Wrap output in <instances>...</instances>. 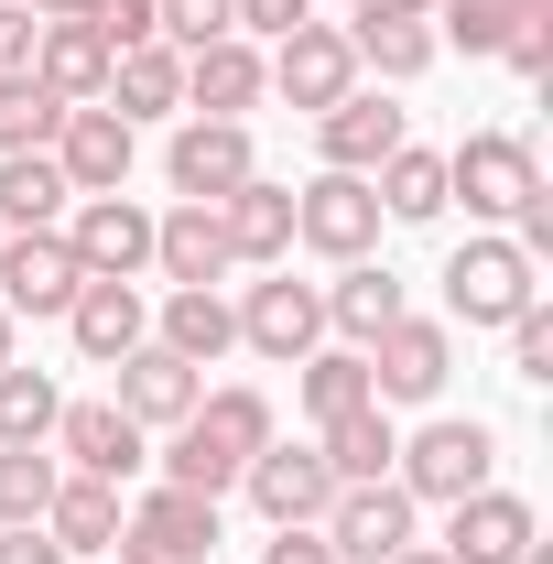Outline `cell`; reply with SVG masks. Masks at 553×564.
<instances>
[{
	"mask_svg": "<svg viewBox=\"0 0 553 564\" xmlns=\"http://www.w3.org/2000/svg\"><path fill=\"white\" fill-rule=\"evenodd\" d=\"M272 445V402L261 391H196V413L174 423V456H163V489H239V467Z\"/></svg>",
	"mask_w": 553,
	"mask_h": 564,
	"instance_id": "cell-1",
	"label": "cell"
},
{
	"mask_svg": "<svg viewBox=\"0 0 553 564\" xmlns=\"http://www.w3.org/2000/svg\"><path fill=\"white\" fill-rule=\"evenodd\" d=\"M445 196H467V217H521L543 196V163H532V141H510V131H467L445 152Z\"/></svg>",
	"mask_w": 553,
	"mask_h": 564,
	"instance_id": "cell-2",
	"label": "cell"
},
{
	"mask_svg": "<svg viewBox=\"0 0 553 564\" xmlns=\"http://www.w3.org/2000/svg\"><path fill=\"white\" fill-rule=\"evenodd\" d=\"M120 564H217V499L196 489H152L141 510H120Z\"/></svg>",
	"mask_w": 553,
	"mask_h": 564,
	"instance_id": "cell-3",
	"label": "cell"
},
{
	"mask_svg": "<svg viewBox=\"0 0 553 564\" xmlns=\"http://www.w3.org/2000/svg\"><path fill=\"white\" fill-rule=\"evenodd\" d=\"M315 532H326V554H337V564H391L402 543H413V489H402V478H358V489L326 499Z\"/></svg>",
	"mask_w": 553,
	"mask_h": 564,
	"instance_id": "cell-4",
	"label": "cell"
},
{
	"mask_svg": "<svg viewBox=\"0 0 553 564\" xmlns=\"http://www.w3.org/2000/svg\"><path fill=\"white\" fill-rule=\"evenodd\" d=\"M445 304H456L467 326H510L521 304H543V282H532V250H510V239H467V250L445 261Z\"/></svg>",
	"mask_w": 553,
	"mask_h": 564,
	"instance_id": "cell-5",
	"label": "cell"
},
{
	"mask_svg": "<svg viewBox=\"0 0 553 564\" xmlns=\"http://www.w3.org/2000/svg\"><path fill=\"white\" fill-rule=\"evenodd\" d=\"M488 456H499L488 423H423L391 467H402V489H413V499H445V510H456L467 489H488Z\"/></svg>",
	"mask_w": 553,
	"mask_h": 564,
	"instance_id": "cell-6",
	"label": "cell"
},
{
	"mask_svg": "<svg viewBox=\"0 0 553 564\" xmlns=\"http://www.w3.org/2000/svg\"><path fill=\"white\" fill-rule=\"evenodd\" d=\"M293 239L326 250V261H369V239H380V196H369V174H315V185L293 196Z\"/></svg>",
	"mask_w": 553,
	"mask_h": 564,
	"instance_id": "cell-7",
	"label": "cell"
},
{
	"mask_svg": "<svg viewBox=\"0 0 553 564\" xmlns=\"http://www.w3.org/2000/svg\"><path fill=\"white\" fill-rule=\"evenodd\" d=\"M66 250H76L87 282H141V272H152V217H141L131 196H76Z\"/></svg>",
	"mask_w": 553,
	"mask_h": 564,
	"instance_id": "cell-8",
	"label": "cell"
},
{
	"mask_svg": "<svg viewBox=\"0 0 553 564\" xmlns=\"http://www.w3.org/2000/svg\"><path fill=\"white\" fill-rule=\"evenodd\" d=\"M228 315H239V348L282 358V369H293V358L326 337V293H315V282H293V272H282V282H250Z\"/></svg>",
	"mask_w": 553,
	"mask_h": 564,
	"instance_id": "cell-9",
	"label": "cell"
},
{
	"mask_svg": "<svg viewBox=\"0 0 553 564\" xmlns=\"http://www.w3.org/2000/svg\"><path fill=\"white\" fill-rule=\"evenodd\" d=\"M358 358H369V402H434V391H445V369H456L445 326H423V315L380 326V337H369Z\"/></svg>",
	"mask_w": 553,
	"mask_h": 564,
	"instance_id": "cell-10",
	"label": "cell"
},
{
	"mask_svg": "<svg viewBox=\"0 0 553 564\" xmlns=\"http://www.w3.org/2000/svg\"><path fill=\"white\" fill-rule=\"evenodd\" d=\"M76 282L87 272H76V250L55 228H11V239H0V304H11V315H66Z\"/></svg>",
	"mask_w": 553,
	"mask_h": 564,
	"instance_id": "cell-11",
	"label": "cell"
},
{
	"mask_svg": "<svg viewBox=\"0 0 553 564\" xmlns=\"http://www.w3.org/2000/svg\"><path fill=\"white\" fill-rule=\"evenodd\" d=\"M163 174H174V196H185V207H217V196H228V185H250L261 163H250V131H239V120H185L174 152H163Z\"/></svg>",
	"mask_w": 553,
	"mask_h": 564,
	"instance_id": "cell-12",
	"label": "cell"
},
{
	"mask_svg": "<svg viewBox=\"0 0 553 564\" xmlns=\"http://www.w3.org/2000/svg\"><path fill=\"white\" fill-rule=\"evenodd\" d=\"M239 489L261 499V521H272V532H293V521H326L337 478H326V456H315V445H261V456L239 467Z\"/></svg>",
	"mask_w": 553,
	"mask_h": 564,
	"instance_id": "cell-13",
	"label": "cell"
},
{
	"mask_svg": "<svg viewBox=\"0 0 553 564\" xmlns=\"http://www.w3.org/2000/svg\"><path fill=\"white\" fill-rule=\"evenodd\" d=\"M261 76H272L293 109H337L347 87H358V55H347L337 22H293V33H282V55H272Z\"/></svg>",
	"mask_w": 553,
	"mask_h": 564,
	"instance_id": "cell-14",
	"label": "cell"
},
{
	"mask_svg": "<svg viewBox=\"0 0 553 564\" xmlns=\"http://www.w3.org/2000/svg\"><path fill=\"white\" fill-rule=\"evenodd\" d=\"M532 543H543V532H532V499H510V489H467L434 554H445V564H521Z\"/></svg>",
	"mask_w": 553,
	"mask_h": 564,
	"instance_id": "cell-15",
	"label": "cell"
},
{
	"mask_svg": "<svg viewBox=\"0 0 553 564\" xmlns=\"http://www.w3.org/2000/svg\"><path fill=\"white\" fill-rule=\"evenodd\" d=\"M109 369H120V391H109V402H120L141 434H152V423L174 434V423L196 413V391H207V369H185V358H174V348H152V337H141L131 358H109Z\"/></svg>",
	"mask_w": 553,
	"mask_h": 564,
	"instance_id": "cell-16",
	"label": "cell"
},
{
	"mask_svg": "<svg viewBox=\"0 0 553 564\" xmlns=\"http://www.w3.org/2000/svg\"><path fill=\"white\" fill-rule=\"evenodd\" d=\"M55 174H66L76 196H120V185H131V120H120V109H66Z\"/></svg>",
	"mask_w": 553,
	"mask_h": 564,
	"instance_id": "cell-17",
	"label": "cell"
},
{
	"mask_svg": "<svg viewBox=\"0 0 553 564\" xmlns=\"http://www.w3.org/2000/svg\"><path fill=\"white\" fill-rule=\"evenodd\" d=\"M315 141H326V174H380L402 152V109L369 98V87H347L337 109H315Z\"/></svg>",
	"mask_w": 553,
	"mask_h": 564,
	"instance_id": "cell-18",
	"label": "cell"
},
{
	"mask_svg": "<svg viewBox=\"0 0 553 564\" xmlns=\"http://www.w3.org/2000/svg\"><path fill=\"white\" fill-rule=\"evenodd\" d=\"M152 272L174 282V293H207V282L239 272V261H228V228H217V207H174V217H152Z\"/></svg>",
	"mask_w": 553,
	"mask_h": 564,
	"instance_id": "cell-19",
	"label": "cell"
},
{
	"mask_svg": "<svg viewBox=\"0 0 553 564\" xmlns=\"http://www.w3.org/2000/svg\"><path fill=\"white\" fill-rule=\"evenodd\" d=\"M55 445H66L76 478H109V489L141 467V423L120 413V402H66V413H55Z\"/></svg>",
	"mask_w": 553,
	"mask_h": 564,
	"instance_id": "cell-20",
	"label": "cell"
},
{
	"mask_svg": "<svg viewBox=\"0 0 553 564\" xmlns=\"http://www.w3.org/2000/svg\"><path fill=\"white\" fill-rule=\"evenodd\" d=\"M347 55L380 76H423L434 66V11H402V0H358V22H347Z\"/></svg>",
	"mask_w": 553,
	"mask_h": 564,
	"instance_id": "cell-21",
	"label": "cell"
},
{
	"mask_svg": "<svg viewBox=\"0 0 553 564\" xmlns=\"http://www.w3.org/2000/svg\"><path fill=\"white\" fill-rule=\"evenodd\" d=\"M66 326H76V348L109 369V358H131L141 337H152V304H141V282H76Z\"/></svg>",
	"mask_w": 553,
	"mask_h": 564,
	"instance_id": "cell-22",
	"label": "cell"
},
{
	"mask_svg": "<svg viewBox=\"0 0 553 564\" xmlns=\"http://www.w3.org/2000/svg\"><path fill=\"white\" fill-rule=\"evenodd\" d=\"M261 87H272V76H261V55H250V33H217V44L185 55V98H196V120H239Z\"/></svg>",
	"mask_w": 553,
	"mask_h": 564,
	"instance_id": "cell-23",
	"label": "cell"
},
{
	"mask_svg": "<svg viewBox=\"0 0 553 564\" xmlns=\"http://www.w3.org/2000/svg\"><path fill=\"white\" fill-rule=\"evenodd\" d=\"M217 228H228V261H282L293 250V185H228L217 196Z\"/></svg>",
	"mask_w": 553,
	"mask_h": 564,
	"instance_id": "cell-24",
	"label": "cell"
},
{
	"mask_svg": "<svg viewBox=\"0 0 553 564\" xmlns=\"http://www.w3.org/2000/svg\"><path fill=\"white\" fill-rule=\"evenodd\" d=\"M33 76H44L66 109L109 98V44H98V22H44V33H33Z\"/></svg>",
	"mask_w": 553,
	"mask_h": 564,
	"instance_id": "cell-25",
	"label": "cell"
},
{
	"mask_svg": "<svg viewBox=\"0 0 553 564\" xmlns=\"http://www.w3.org/2000/svg\"><path fill=\"white\" fill-rule=\"evenodd\" d=\"M152 348H174L185 369H207V358L239 348V315L217 304V282H207V293H163V326H152Z\"/></svg>",
	"mask_w": 553,
	"mask_h": 564,
	"instance_id": "cell-26",
	"label": "cell"
},
{
	"mask_svg": "<svg viewBox=\"0 0 553 564\" xmlns=\"http://www.w3.org/2000/svg\"><path fill=\"white\" fill-rule=\"evenodd\" d=\"M315 456H326V478H337V489H358V478H391L402 434H391V413H380V402H358V413L326 423V445H315Z\"/></svg>",
	"mask_w": 553,
	"mask_h": 564,
	"instance_id": "cell-27",
	"label": "cell"
},
{
	"mask_svg": "<svg viewBox=\"0 0 553 564\" xmlns=\"http://www.w3.org/2000/svg\"><path fill=\"white\" fill-rule=\"evenodd\" d=\"M185 98V55L152 33V44H131V55H109V109L120 120H152V109H174Z\"/></svg>",
	"mask_w": 553,
	"mask_h": 564,
	"instance_id": "cell-28",
	"label": "cell"
},
{
	"mask_svg": "<svg viewBox=\"0 0 553 564\" xmlns=\"http://www.w3.org/2000/svg\"><path fill=\"white\" fill-rule=\"evenodd\" d=\"M44 532H55L66 554H109V543H120V489L66 467V489H55V510H44Z\"/></svg>",
	"mask_w": 553,
	"mask_h": 564,
	"instance_id": "cell-29",
	"label": "cell"
},
{
	"mask_svg": "<svg viewBox=\"0 0 553 564\" xmlns=\"http://www.w3.org/2000/svg\"><path fill=\"white\" fill-rule=\"evenodd\" d=\"M55 207H76L55 152H0V228H55Z\"/></svg>",
	"mask_w": 553,
	"mask_h": 564,
	"instance_id": "cell-30",
	"label": "cell"
},
{
	"mask_svg": "<svg viewBox=\"0 0 553 564\" xmlns=\"http://www.w3.org/2000/svg\"><path fill=\"white\" fill-rule=\"evenodd\" d=\"M402 315H413V304H402V282L380 272V261H347V282L326 293V326H337V337H358V348H369L380 326H402Z\"/></svg>",
	"mask_w": 553,
	"mask_h": 564,
	"instance_id": "cell-31",
	"label": "cell"
},
{
	"mask_svg": "<svg viewBox=\"0 0 553 564\" xmlns=\"http://www.w3.org/2000/svg\"><path fill=\"white\" fill-rule=\"evenodd\" d=\"M369 196H380V217H413V228L445 217V152H413V141H402V152L369 174Z\"/></svg>",
	"mask_w": 553,
	"mask_h": 564,
	"instance_id": "cell-32",
	"label": "cell"
},
{
	"mask_svg": "<svg viewBox=\"0 0 553 564\" xmlns=\"http://www.w3.org/2000/svg\"><path fill=\"white\" fill-rule=\"evenodd\" d=\"M55 131H66V98L44 87V76H0V152H55Z\"/></svg>",
	"mask_w": 553,
	"mask_h": 564,
	"instance_id": "cell-33",
	"label": "cell"
},
{
	"mask_svg": "<svg viewBox=\"0 0 553 564\" xmlns=\"http://www.w3.org/2000/svg\"><path fill=\"white\" fill-rule=\"evenodd\" d=\"M293 369H304V413H315V423H337V413L369 402V358H358V348H304Z\"/></svg>",
	"mask_w": 553,
	"mask_h": 564,
	"instance_id": "cell-34",
	"label": "cell"
},
{
	"mask_svg": "<svg viewBox=\"0 0 553 564\" xmlns=\"http://www.w3.org/2000/svg\"><path fill=\"white\" fill-rule=\"evenodd\" d=\"M55 413H66V391H55L44 369H22V358H11V369H0V445H44Z\"/></svg>",
	"mask_w": 553,
	"mask_h": 564,
	"instance_id": "cell-35",
	"label": "cell"
},
{
	"mask_svg": "<svg viewBox=\"0 0 553 564\" xmlns=\"http://www.w3.org/2000/svg\"><path fill=\"white\" fill-rule=\"evenodd\" d=\"M55 489H66V467L44 445H0V521H44Z\"/></svg>",
	"mask_w": 553,
	"mask_h": 564,
	"instance_id": "cell-36",
	"label": "cell"
},
{
	"mask_svg": "<svg viewBox=\"0 0 553 564\" xmlns=\"http://www.w3.org/2000/svg\"><path fill=\"white\" fill-rule=\"evenodd\" d=\"M434 11H445V33H456L467 55H499L510 22H532V11H553V0H434Z\"/></svg>",
	"mask_w": 553,
	"mask_h": 564,
	"instance_id": "cell-37",
	"label": "cell"
},
{
	"mask_svg": "<svg viewBox=\"0 0 553 564\" xmlns=\"http://www.w3.org/2000/svg\"><path fill=\"white\" fill-rule=\"evenodd\" d=\"M152 33H163L174 55H196V44L239 33V22H228V0H152Z\"/></svg>",
	"mask_w": 553,
	"mask_h": 564,
	"instance_id": "cell-38",
	"label": "cell"
},
{
	"mask_svg": "<svg viewBox=\"0 0 553 564\" xmlns=\"http://www.w3.org/2000/svg\"><path fill=\"white\" fill-rule=\"evenodd\" d=\"M510 369H521V380H553V315H543V304L510 315Z\"/></svg>",
	"mask_w": 553,
	"mask_h": 564,
	"instance_id": "cell-39",
	"label": "cell"
},
{
	"mask_svg": "<svg viewBox=\"0 0 553 564\" xmlns=\"http://www.w3.org/2000/svg\"><path fill=\"white\" fill-rule=\"evenodd\" d=\"M87 22H98V44H109V55H131V44H152V0H98Z\"/></svg>",
	"mask_w": 553,
	"mask_h": 564,
	"instance_id": "cell-40",
	"label": "cell"
},
{
	"mask_svg": "<svg viewBox=\"0 0 553 564\" xmlns=\"http://www.w3.org/2000/svg\"><path fill=\"white\" fill-rule=\"evenodd\" d=\"M0 564H76L44 521H0Z\"/></svg>",
	"mask_w": 553,
	"mask_h": 564,
	"instance_id": "cell-41",
	"label": "cell"
},
{
	"mask_svg": "<svg viewBox=\"0 0 553 564\" xmlns=\"http://www.w3.org/2000/svg\"><path fill=\"white\" fill-rule=\"evenodd\" d=\"M521 76H553V11H532V22H510V44H499Z\"/></svg>",
	"mask_w": 553,
	"mask_h": 564,
	"instance_id": "cell-42",
	"label": "cell"
},
{
	"mask_svg": "<svg viewBox=\"0 0 553 564\" xmlns=\"http://www.w3.org/2000/svg\"><path fill=\"white\" fill-rule=\"evenodd\" d=\"M228 22L239 33H293V22H315V0H228Z\"/></svg>",
	"mask_w": 553,
	"mask_h": 564,
	"instance_id": "cell-43",
	"label": "cell"
},
{
	"mask_svg": "<svg viewBox=\"0 0 553 564\" xmlns=\"http://www.w3.org/2000/svg\"><path fill=\"white\" fill-rule=\"evenodd\" d=\"M33 33H44V22H33L22 0H0V76H22V66H33Z\"/></svg>",
	"mask_w": 553,
	"mask_h": 564,
	"instance_id": "cell-44",
	"label": "cell"
},
{
	"mask_svg": "<svg viewBox=\"0 0 553 564\" xmlns=\"http://www.w3.org/2000/svg\"><path fill=\"white\" fill-rule=\"evenodd\" d=\"M261 564H337V554H326V532H315V521H293V532L261 543Z\"/></svg>",
	"mask_w": 553,
	"mask_h": 564,
	"instance_id": "cell-45",
	"label": "cell"
},
{
	"mask_svg": "<svg viewBox=\"0 0 553 564\" xmlns=\"http://www.w3.org/2000/svg\"><path fill=\"white\" fill-rule=\"evenodd\" d=\"M33 11H44V22H87L98 0H33Z\"/></svg>",
	"mask_w": 553,
	"mask_h": 564,
	"instance_id": "cell-46",
	"label": "cell"
},
{
	"mask_svg": "<svg viewBox=\"0 0 553 564\" xmlns=\"http://www.w3.org/2000/svg\"><path fill=\"white\" fill-rule=\"evenodd\" d=\"M391 564H445V554H434V543H402V554H391Z\"/></svg>",
	"mask_w": 553,
	"mask_h": 564,
	"instance_id": "cell-47",
	"label": "cell"
},
{
	"mask_svg": "<svg viewBox=\"0 0 553 564\" xmlns=\"http://www.w3.org/2000/svg\"><path fill=\"white\" fill-rule=\"evenodd\" d=\"M0 369H11V304H0Z\"/></svg>",
	"mask_w": 553,
	"mask_h": 564,
	"instance_id": "cell-48",
	"label": "cell"
},
{
	"mask_svg": "<svg viewBox=\"0 0 553 564\" xmlns=\"http://www.w3.org/2000/svg\"><path fill=\"white\" fill-rule=\"evenodd\" d=\"M402 11H434V0H402Z\"/></svg>",
	"mask_w": 553,
	"mask_h": 564,
	"instance_id": "cell-49",
	"label": "cell"
},
{
	"mask_svg": "<svg viewBox=\"0 0 553 564\" xmlns=\"http://www.w3.org/2000/svg\"><path fill=\"white\" fill-rule=\"evenodd\" d=\"M0 239H11V228H0Z\"/></svg>",
	"mask_w": 553,
	"mask_h": 564,
	"instance_id": "cell-50",
	"label": "cell"
}]
</instances>
